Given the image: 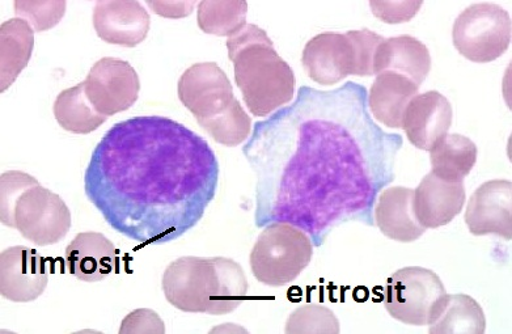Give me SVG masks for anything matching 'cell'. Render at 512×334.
I'll list each match as a JSON object with an SVG mask.
<instances>
[{"label":"cell","instance_id":"3957f363","mask_svg":"<svg viewBox=\"0 0 512 334\" xmlns=\"http://www.w3.org/2000/svg\"><path fill=\"white\" fill-rule=\"evenodd\" d=\"M162 286L168 303L186 314H231L248 294L243 268L226 257H180L165 269Z\"/></svg>","mask_w":512,"mask_h":334},{"label":"cell","instance_id":"f1b7e54d","mask_svg":"<svg viewBox=\"0 0 512 334\" xmlns=\"http://www.w3.org/2000/svg\"><path fill=\"white\" fill-rule=\"evenodd\" d=\"M121 334H164V321L155 311L139 308L122 320Z\"/></svg>","mask_w":512,"mask_h":334},{"label":"cell","instance_id":"f546056e","mask_svg":"<svg viewBox=\"0 0 512 334\" xmlns=\"http://www.w3.org/2000/svg\"><path fill=\"white\" fill-rule=\"evenodd\" d=\"M147 6L154 11V14L167 19H183L193 12L196 2H155L147 0Z\"/></svg>","mask_w":512,"mask_h":334},{"label":"cell","instance_id":"83f0119b","mask_svg":"<svg viewBox=\"0 0 512 334\" xmlns=\"http://www.w3.org/2000/svg\"><path fill=\"white\" fill-rule=\"evenodd\" d=\"M372 14L387 24L408 23L422 7L421 0L408 2H370Z\"/></svg>","mask_w":512,"mask_h":334},{"label":"cell","instance_id":"2e32d148","mask_svg":"<svg viewBox=\"0 0 512 334\" xmlns=\"http://www.w3.org/2000/svg\"><path fill=\"white\" fill-rule=\"evenodd\" d=\"M465 204L463 183L439 179L433 172L414 190V213L425 228H439L454 221Z\"/></svg>","mask_w":512,"mask_h":334},{"label":"cell","instance_id":"5b68a950","mask_svg":"<svg viewBox=\"0 0 512 334\" xmlns=\"http://www.w3.org/2000/svg\"><path fill=\"white\" fill-rule=\"evenodd\" d=\"M0 221L38 247H48L69 234L71 213L65 201L35 177L8 171L0 177Z\"/></svg>","mask_w":512,"mask_h":334},{"label":"cell","instance_id":"5bb4252c","mask_svg":"<svg viewBox=\"0 0 512 334\" xmlns=\"http://www.w3.org/2000/svg\"><path fill=\"white\" fill-rule=\"evenodd\" d=\"M465 223L473 235H497L511 240V181L492 180L482 184L468 202Z\"/></svg>","mask_w":512,"mask_h":334},{"label":"cell","instance_id":"cb8c5ba5","mask_svg":"<svg viewBox=\"0 0 512 334\" xmlns=\"http://www.w3.org/2000/svg\"><path fill=\"white\" fill-rule=\"evenodd\" d=\"M53 112L62 129L79 135L92 133L108 120V117L93 108L83 83L59 93L54 101Z\"/></svg>","mask_w":512,"mask_h":334},{"label":"cell","instance_id":"8992f818","mask_svg":"<svg viewBox=\"0 0 512 334\" xmlns=\"http://www.w3.org/2000/svg\"><path fill=\"white\" fill-rule=\"evenodd\" d=\"M384 37L370 29L346 33H321L303 50L304 70L313 82L332 86L354 76L374 75L376 50Z\"/></svg>","mask_w":512,"mask_h":334},{"label":"cell","instance_id":"7a4b0ae2","mask_svg":"<svg viewBox=\"0 0 512 334\" xmlns=\"http://www.w3.org/2000/svg\"><path fill=\"white\" fill-rule=\"evenodd\" d=\"M217 156L193 130L160 116L112 126L93 150L84 190L105 222L143 245L181 238L214 200Z\"/></svg>","mask_w":512,"mask_h":334},{"label":"cell","instance_id":"ffe728a7","mask_svg":"<svg viewBox=\"0 0 512 334\" xmlns=\"http://www.w3.org/2000/svg\"><path fill=\"white\" fill-rule=\"evenodd\" d=\"M418 90L420 86L406 76L395 73L376 75L368 95V107L383 125L401 129L406 108L418 95Z\"/></svg>","mask_w":512,"mask_h":334},{"label":"cell","instance_id":"7402d4cb","mask_svg":"<svg viewBox=\"0 0 512 334\" xmlns=\"http://www.w3.org/2000/svg\"><path fill=\"white\" fill-rule=\"evenodd\" d=\"M35 31L27 21L16 18L0 27V91L10 88L31 61Z\"/></svg>","mask_w":512,"mask_h":334},{"label":"cell","instance_id":"ac0fdd59","mask_svg":"<svg viewBox=\"0 0 512 334\" xmlns=\"http://www.w3.org/2000/svg\"><path fill=\"white\" fill-rule=\"evenodd\" d=\"M431 70L429 49L412 36L387 38L379 45L374 59V75L395 73L413 80L417 86L425 82Z\"/></svg>","mask_w":512,"mask_h":334},{"label":"cell","instance_id":"484cf974","mask_svg":"<svg viewBox=\"0 0 512 334\" xmlns=\"http://www.w3.org/2000/svg\"><path fill=\"white\" fill-rule=\"evenodd\" d=\"M286 333L338 334L340 321L329 308L319 304H307L290 315L286 324Z\"/></svg>","mask_w":512,"mask_h":334},{"label":"cell","instance_id":"52a82bcc","mask_svg":"<svg viewBox=\"0 0 512 334\" xmlns=\"http://www.w3.org/2000/svg\"><path fill=\"white\" fill-rule=\"evenodd\" d=\"M312 255L313 243L306 232L289 223L268 224L252 249V273L262 285L286 286L310 265Z\"/></svg>","mask_w":512,"mask_h":334},{"label":"cell","instance_id":"d4e9b609","mask_svg":"<svg viewBox=\"0 0 512 334\" xmlns=\"http://www.w3.org/2000/svg\"><path fill=\"white\" fill-rule=\"evenodd\" d=\"M247 14L243 0H205L198 3V27L206 35L231 37L247 24Z\"/></svg>","mask_w":512,"mask_h":334},{"label":"cell","instance_id":"9c48e42d","mask_svg":"<svg viewBox=\"0 0 512 334\" xmlns=\"http://www.w3.org/2000/svg\"><path fill=\"white\" fill-rule=\"evenodd\" d=\"M444 294L446 289L437 274L420 266H409L388 279L384 304L393 319L423 327Z\"/></svg>","mask_w":512,"mask_h":334},{"label":"cell","instance_id":"6da1fadb","mask_svg":"<svg viewBox=\"0 0 512 334\" xmlns=\"http://www.w3.org/2000/svg\"><path fill=\"white\" fill-rule=\"evenodd\" d=\"M321 92L303 87L290 107L258 122L244 155L257 176L256 224L289 223L320 235L361 217L392 180L393 146L368 114L357 125L320 114Z\"/></svg>","mask_w":512,"mask_h":334},{"label":"cell","instance_id":"4316f807","mask_svg":"<svg viewBox=\"0 0 512 334\" xmlns=\"http://www.w3.org/2000/svg\"><path fill=\"white\" fill-rule=\"evenodd\" d=\"M66 6L65 0H16L14 3L16 15L27 21L37 33L49 31L61 23Z\"/></svg>","mask_w":512,"mask_h":334},{"label":"cell","instance_id":"9a60e30c","mask_svg":"<svg viewBox=\"0 0 512 334\" xmlns=\"http://www.w3.org/2000/svg\"><path fill=\"white\" fill-rule=\"evenodd\" d=\"M450 101L437 91L417 95L406 108L403 129L414 147L431 151L452 125Z\"/></svg>","mask_w":512,"mask_h":334},{"label":"cell","instance_id":"e0dca14e","mask_svg":"<svg viewBox=\"0 0 512 334\" xmlns=\"http://www.w3.org/2000/svg\"><path fill=\"white\" fill-rule=\"evenodd\" d=\"M65 260L69 273L80 281L100 282L116 269L117 249L99 232H82L67 245Z\"/></svg>","mask_w":512,"mask_h":334},{"label":"cell","instance_id":"8fae6325","mask_svg":"<svg viewBox=\"0 0 512 334\" xmlns=\"http://www.w3.org/2000/svg\"><path fill=\"white\" fill-rule=\"evenodd\" d=\"M83 84L93 108L105 117L128 111L137 103L141 91L137 71L129 62L118 58H101Z\"/></svg>","mask_w":512,"mask_h":334},{"label":"cell","instance_id":"7c38bea8","mask_svg":"<svg viewBox=\"0 0 512 334\" xmlns=\"http://www.w3.org/2000/svg\"><path fill=\"white\" fill-rule=\"evenodd\" d=\"M48 262L35 249L11 247L0 253V294L15 303H29L45 293Z\"/></svg>","mask_w":512,"mask_h":334},{"label":"cell","instance_id":"ba28073f","mask_svg":"<svg viewBox=\"0 0 512 334\" xmlns=\"http://www.w3.org/2000/svg\"><path fill=\"white\" fill-rule=\"evenodd\" d=\"M509 12L493 3H478L461 12L452 28V40L461 56L475 63L495 61L510 48Z\"/></svg>","mask_w":512,"mask_h":334},{"label":"cell","instance_id":"603a6c76","mask_svg":"<svg viewBox=\"0 0 512 334\" xmlns=\"http://www.w3.org/2000/svg\"><path fill=\"white\" fill-rule=\"evenodd\" d=\"M435 176L450 183H463L477 162V146L460 134H447L430 151Z\"/></svg>","mask_w":512,"mask_h":334},{"label":"cell","instance_id":"277c9868","mask_svg":"<svg viewBox=\"0 0 512 334\" xmlns=\"http://www.w3.org/2000/svg\"><path fill=\"white\" fill-rule=\"evenodd\" d=\"M228 57L249 112L266 117L293 100L295 74L274 49L272 38L255 24L228 37Z\"/></svg>","mask_w":512,"mask_h":334},{"label":"cell","instance_id":"d6986e66","mask_svg":"<svg viewBox=\"0 0 512 334\" xmlns=\"http://www.w3.org/2000/svg\"><path fill=\"white\" fill-rule=\"evenodd\" d=\"M414 190L395 186L385 189L375 207V221L387 238L412 243L426 232L414 213Z\"/></svg>","mask_w":512,"mask_h":334},{"label":"cell","instance_id":"30bf717a","mask_svg":"<svg viewBox=\"0 0 512 334\" xmlns=\"http://www.w3.org/2000/svg\"><path fill=\"white\" fill-rule=\"evenodd\" d=\"M179 99L202 126L230 112L239 100L228 76L217 63L190 66L179 80Z\"/></svg>","mask_w":512,"mask_h":334},{"label":"cell","instance_id":"4fadbf2b","mask_svg":"<svg viewBox=\"0 0 512 334\" xmlns=\"http://www.w3.org/2000/svg\"><path fill=\"white\" fill-rule=\"evenodd\" d=\"M96 35L110 45L135 48L146 40L151 18L137 0H100L93 7Z\"/></svg>","mask_w":512,"mask_h":334},{"label":"cell","instance_id":"44dd1931","mask_svg":"<svg viewBox=\"0 0 512 334\" xmlns=\"http://www.w3.org/2000/svg\"><path fill=\"white\" fill-rule=\"evenodd\" d=\"M427 325L430 334H484L486 317L469 295L446 293L435 304Z\"/></svg>","mask_w":512,"mask_h":334}]
</instances>
